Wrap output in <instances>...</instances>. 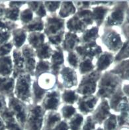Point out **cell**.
I'll list each match as a JSON object with an SVG mask.
<instances>
[{
    "mask_svg": "<svg viewBox=\"0 0 129 130\" xmlns=\"http://www.w3.org/2000/svg\"><path fill=\"white\" fill-rule=\"evenodd\" d=\"M95 125L96 123L93 120L91 116L89 115L87 116L85 120H84L81 130H95Z\"/></svg>",
    "mask_w": 129,
    "mask_h": 130,
    "instance_id": "cell-49",
    "label": "cell"
},
{
    "mask_svg": "<svg viewBox=\"0 0 129 130\" xmlns=\"http://www.w3.org/2000/svg\"><path fill=\"white\" fill-rule=\"evenodd\" d=\"M108 100L110 110L119 113L129 111V101L122 91V86Z\"/></svg>",
    "mask_w": 129,
    "mask_h": 130,
    "instance_id": "cell-13",
    "label": "cell"
},
{
    "mask_svg": "<svg viewBox=\"0 0 129 130\" xmlns=\"http://www.w3.org/2000/svg\"><path fill=\"white\" fill-rule=\"evenodd\" d=\"M80 60H81V58L76 51L68 53L67 61L69 64V67L72 69H75V70L78 69Z\"/></svg>",
    "mask_w": 129,
    "mask_h": 130,
    "instance_id": "cell-45",
    "label": "cell"
},
{
    "mask_svg": "<svg viewBox=\"0 0 129 130\" xmlns=\"http://www.w3.org/2000/svg\"><path fill=\"white\" fill-rule=\"evenodd\" d=\"M46 111L40 104L28 105V113L23 130H42Z\"/></svg>",
    "mask_w": 129,
    "mask_h": 130,
    "instance_id": "cell-6",
    "label": "cell"
},
{
    "mask_svg": "<svg viewBox=\"0 0 129 130\" xmlns=\"http://www.w3.org/2000/svg\"><path fill=\"white\" fill-rule=\"evenodd\" d=\"M80 95L76 90L65 89L61 92L62 102L65 104L73 105L76 104L80 98Z\"/></svg>",
    "mask_w": 129,
    "mask_h": 130,
    "instance_id": "cell-35",
    "label": "cell"
},
{
    "mask_svg": "<svg viewBox=\"0 0 129 130\" xmlns=\"http://www.w3.org/2000/svg\"><path fill=\"white\" fill-rule=\"evenodd\" d=\"M81 59L89 58L94 60L103 53L101 46L97 42L84 45H80L75 50Z\"/></svg>",
    "mask_w": 129,
    "mask_h": 130,
    "instance_id": "cell-14",
    "label": "cell"
},
{
    "mask_svg": "<svg viewBox=\"0 0 129 130\" xmlns=\"http://www.w3.org/2000/svg\"><path fill=\"white\" fill-rule=\"evenodd\" d=\"M116 130H129V125H122V126H119Z\"/></svg>",
    "mask_w": 129,
    "mask_h": 130,
    "instance_id": "cell-59",
    "label": "cell"
},
{
    "mask_svg": "<svg viewBox=\"0 0 129 130\" xmlns=\"http://www.w3.org/2000/svg\"><path fill=\"white\" fill-rule=\"evenodd\" d=\"M99 99L95 94L80 96L78 101L76 103L78 110L82 115H89L92 113L97 106Z\"/></svg>",
    "mask_w": 129,
    "mask_h": 130,
    "instance_id": "cell-16",
    "label": "cell"
},
{
    "mask_svg": "<svg viewBox=\"0 0 129 130\" xmlns=\"http://www.w3.org/2000/svg\"><path fill=\"white\" fill-rule=\"evenodd\" d=\"M27 32L22 27H18L11 31V42L15 48L20 49L27 39Z\"/></svg>",
    "mask_w": 129,
    "mask_h": 130,
    "instance_id": "cell-25",
    "label": "cell"
},
{
    "mask_svg": "<svg viewBox=\"0 0 129 130\" xmlns=\"http://www.w3.org/2000/svg\"><path fill=\"white\" fill-rule=\"evenodd\" d=\"M62 120V116L58 111H46L44 118L43 130H52Z\"/></svg>",
    "mask_w": 129,
    "mask_h": 130,
    "instance_id": "cell-26",
    "label": "cell"
},
{
    "mask_svg": "<svg viewBox=\"0 0 129 130\" xmlns=\"http://www.w3.org/2000/svg\"><path fill=\"white\" fill-rule=\"evenodd\" d=\"M115 55L109 51H104L97 58L95 64V70L101 73L105 72L114 62Z\"/></svg>",
    "mask_w": 129,
    "mask_h": 130,
    "instance_id": "cell-21",
    "label": "cell"
},
{
    "mask_svg": "<svg viewBox=\"0 0 129 130\" xmlns=\"http://www.w3.org/2000/svg\"><path fill=\"white\" fill-rule=\"evenodd\" d=\"M33 18H34V13L28 7L23 10H21L19 21L22 25V27L29 23L33 19Z\"/></svg>",
    "mask_w": 129,
    "mask_h": 130,
    "instance_id": "cell-43",
    "label": "cell"
},
{
    "mask_svg": "<svg viewBox=\"0 0 129 130\" xmlns=\"http://www.w3.org/2000/svg\"><path fill=\"white\" fill-rule=\"evenodd\" d=\"M75 7L78 11L91 9L93 6L92 2H73Z\"/></svg>",
    "mask_w": 129,
    "mask_h": 130,
    "instance_id": "cell-52",
    "label": "cell"
},
{
    "mask_svg": "<svg viewBox=\"0 0 129 130\" xmlns=\"http://www.w3.org/2000/svg\"><path fill=\"white\" fill-rule=\"evenodd\" d=\"M76 12L77 9L73 2H62L58 15L64 19L68 17L73 16Z\"/></svg>",
    "mask_w": 129,
    "mask_h": 130,
    "instance_id": "cell-32",
    "label": "cell"
},
{
    "mask_svg": "<svg viewBox=\"0 0 129 130\" xmlns=\"http://www.w3.org/2000/svg\"><path fill=\"white\" fill-rule=\"evenodd\" d=\"M7 108L16 118L17 122L23 129L28 113V105L17 99L14 96L7 98Z\"/></svg>",
    "mask_w": 129,
    "mask_h": 130,
    "instance_id": "cell-10",
    "label": "cell"
},
{
    "mask_svg": "<svg viewBox=\"0 0 129 130\" xmlns=\"http://www.w3.org/2000/svg\"><path fill=\"white\" fill-rule=\"evenodd\" d=\"M94 24L91 9L78 11L66 22V27L69 32L75 34H82L86 29Z\"/></svg>",
    "mask_w": 129,
    "mask_h": 130,
    "instance_id": "cell-3",
    "label": "cell"
},
{
    "mask_svg": "<svg viewBox=\"0 0 129 130\" xmlns=\"http://www.w3.org/2000/svg\"><path fill=\"white\" fill-rule=\"evenodd\" d=\"M21 9L15 8V7H6L4 13V17L9 20L17 23L19 21V15H20Z\"/></svg>",
    "mask_w": 129,
    "mask_h": 130,
    "instance_id": "cell-42",
    "label": "cell"
},
{
    "mask_svg": "<svg viewBox=\"0 0 129 130\" xmlns=\"http://www.w3.org/2000/svg\"><path fill=\"white\" fill-rule=\"evenodd\" d=\"M122 89L123 92L126 95V98H127L128 100L129 101V83L128 84H122Z\"/></svg>",
    "mask_w": 129,
    "mask_h": 130,
    "instance_id": "cell-56",
    "label": "cell"
},
{
    "mask_svg": "<svg viewBox=\"0 0 129 130\" xmlns=\"http://www.w3.org/2000/svg\"><path fill=\"white\" fill-rule=\"evenodd\" d=\"M122 82L117 74L110 70L103 72L97 84L95 96L99 99L109 100L122 86Z\"/></svg>",
    "mask_w": 129,
    "mask_h": 130,
    "instance_id": "cell-2",
    "label": "cell"
},
{
    "mask_svg": "<svg viewBox=\"0 0 129 130\" xmlns=\"http://www.w3.org/2000/svg\"><path fill=\"white\" fill-rule=\"evenodd\" d=\"M69 126H68V122L66 120H61L59 123H58L54 126V127L52 130H68Z\"/></svg>",
    "mask_w": 129,
    "mask_h": 130,
    "instance_id": "cell-54",
    "label": "cell"
},
{
    "mask_svg": "<svg viewBox=\"0 0 129 130\" xmlns=\"http://www.w3.org/2000/svg\"><path fill=\"white\" fill-rule=\"evenodd\" d=\"M44 90L42 89L35 79H32V104H41L46 93Z\"/></svg>",
    "mask_w": 129,
    "mask_h": 130,
    "instance_id": "cell-33",
    "label": "cell"
},
{
    "mask_svg": "<svg viewBox=\"0 0 129 130\" xmlns=\"http://www.w3.org/2000/svg\"><path fill=\"white\" fill-rule=\"evenodd\" d=\"M7 108V98L4 95L0 94V115Z\"/></svg>",
    "mask_w": 129,
    "mask_h": 130,
    "instance_id": "cell-53",
    "label": "cell"
},
{
    "mask_svg": "<svg viewBox=\"0 0 129 130\" xmlns=\"http://www.w3.org/2000/svg\"><path fill=\"white\" fill-rule=\"evenodd\" d=\"M45 39L46 35L43 32H32L28 33L27 41L28 45L35 50L46 42Z\"/></svg>",
    "mask_w": 129,
    "mask_h": 130,
    "instance_id": "cell-30",
    "label": "cell"
},
{
    "mask_svg": "<svg viewBox=\"0 0 129 130\" xmlns=\"http://www.w3.org/2000/svg\"><path fill=\"white\" fill-rule=\"evenodd\" d=\"M0 116L4 120L7 130H23L21 127L16 118L11 113V111L9 110L8 108L0 115Z\"/></svg>",
    "mask_w": 129,
    "mask_h": 130,
    "instance_id": "cell-28",
    "label": "cell"
},
{
    "mask_svg": "<svg viewBox=\"0 0 129 130\" xmlns=\"http://www.w3.org/2000/svg\"><path fill=\"white\" fill-rule=\"evenodd\" d=\"M111 113L109 100L101 99L91 116L96 124H103Z\"/></svg>",
    "mask_w": 129,
    "mask_h": 130,
    "instance_id": "cell-17",
    "label": "cell"
},
{
    "mask_svg": "<svg viewBox=\"0 0 129 130\" xmlns=\"http://www.w3.org/2000/svg\"><path fill=\"white\" fill-rule=\"evenodd\" d=\"M100 39L106 48L113 54L117 53L123 45L120 33L113 28H103V32Z\"/></svg>",
    "mask_w": 129,
    "mask_h": 130,
    "instance_id": "cell-9",
    "label": "cell"
},
{
    "mask_svg": "<svg viewBox=\"0 0 129 130\" xmlns=\"http://www.w3.org/2000/svg\"><path fill=\"white\" fill-rule=\"evenodd\" d=\"M62 2H44V5L46 11L50 14L56 13L59 10Z\"/></svg>",
    "mask_w": 129,
    "mask_h": 130,
    "instance_id": "cell-47",
    "label": "cell"
},
{
    "mask_svg": "<svg viewBox=\"0 0 129 130\" xmlns=\"http://www.w3.org/2000/svg\"><path fill=\"white\" fill-rule=\"evenodd\" d=\"M34 51L36 57L39 60H48V59H50L54 51V48L48 42H45Z\"/></svg>",
    "mask_w": 129,
    "mask_h": 130,
    "instance_id": "cell-31",
    "label": "cell"
},
{
    "mask_svg": "<svg viewBox=\"0 0 129 130\" xmlns=\"http://www.w3.org/2000/svg\"><path fill=\"white\" fill-rule=\"evenodd\" d=\"M21 51L25 60L26 73L34 77L36 65L37 62L36 60V57L35 51L28 44H25L21 48Z\"/></svg>",
    "mask_w": 129,
    "mask_h": 130,
    "instance_id": "cell-15",
    "label": "cell"
},
{
    "mask_svg": "<svg viewBox=\"0 0 129 130\" xmlns=\"http://www.w3.org/2000/svg\"><path fill=\"white\" fill-rule=\"evenodd\" d=\"M80 45V37L77 34L66 31L64 37L61 47L64 52L70 53L74 51L76 48Z\"/></svg>",
    "mask_w": 129,
    "mask_h": 130,
    "instance_id": "cell-22",
    "label": "cell"
},
{
    "mask_svg": "<svg viewBox=\"0 0 129 130\" xmlns=\"http://www.w3.org/2000/svg\"><path fill=\"white\" fill-rule=\"evenodd\" d=\"M44 27V21L43 18L39 17H34L31 22L23 26L22 28L25 29L27 33L32 32H43Z\"/></svg>",
    "mask_w": 129,
    "mask_h": 130,
    "instance_id": "cell-34",
    "label": "cell"
},
{
    "mask_svg": "<svg viewBox=\"0 0 129 130\" xmlns=\"http://www.w3.org/2000/svg\"><path fill=\"white\" fill-rule=\"evenodd\" d=\"M93 61L94 60L89 59V58L81 59L78 69L81 75H85L87 74L90 73L95 70V64L93 62Z\"/></svg>",
    "mask_w": 129,
    "mask_h": 130,
    "instance_id": "cell-37",
    "label": "cell"
},
{
    "mask_svg": "<svg viewBox=\"0 0 129 130\" xmlns=\"http://www.w3.org/2000/svg\"><path fill=\"white\" fill-rule=\"evenodd\" d=\"M32 78L29 74H23L15 78L14 96L27 105L32 104Z\"/></svg>",
    "mask_w": 129,
    "mask_h": 130,
    "instance_id": "cell-4",
    "label": "cell"
},
{
    "mask_svg": "<svg viewBox=\"0 0 129 130\" xmlns=\"http://www.w3.org/2000/svg\"><path fill=\"white\" fill-rule=\"evenodd\" d=\"M129 9L128 2H115V5L110 9L104 21V28H113V27L121 26L125 20Z\"/></svg>",
    "mask_w": 129,
    "mask_h": 130,
    "instance_id": "cell-5",
    "label": "cell"
},
{
    "mask_svg": "<svg viewBox=\"0 0 129 130\" xmlns=\"http://www.w3.org/2000/svg\"><path fill=\"white\" fill-rule=\"evenodd\" d=\"M121 32L126 40H129V9L126 13L124 22L121 25Z\"/></svg>",
    "mask_w": 129,
    "mask_h": 130,
    "instance_id": "cell-50",
    "label": "cell"
},
{
    "mask_svg": "<svg viewBox=\"0 0 129 130\" xmlns=\"http://www.w3.org/2000/svg\"><path fill=\"white\" fill-rule=\"evenodd\" d=\"M15 79L13 76L5 77L0 76V94L9 98L14 96Z\"/></svg>",
    "mask_w": 129,
    "mask_h": 130,
    "instance_id": "cell-23",
    "label": "cell"
},
{
    "mask_svg": "<svg viewBox=\"0 0 129 130\" xmlns=\"http://www.w3.org/2000/svg\"><path fill=\"white\" fill-rule=\"evenodd\" d=\"M48 72H51L50 62L48 60H39L36 62L33 78H36L42 74Z\"/></svg>",
    "mask_w": 129,
    "mask_h": 130,
    "instance_id": "cell-40",
    "label": "cell"
},
{
    "mask_svg": "<svg viewBox=\"0 0 129 130\" xmlns=\"http://www.w3.org/2000/svg\"><path fill=\"white\" fill-rule=\"evenodd\" d=\"M104 130H116L119 127L117 115L111 113L107 120L103 123Z\"/></svg>",
    "mask_w": 129,
    "mask_h": 130,
    "instance_id": "cell-44",
    "label": "cell"
},
{
    "mask_svg": "<svg viewBox=\"0 0 129 130\" xmlns=\"http://www.w3.org/2000/svg\"><path fill=\"white\" fill-rule=\"evenodd\" d=\"M66 21L56 13L50 14L46 17L44 21L43 32L48 40L51 45L56 46H61L66 31Z\"/></svg>",
    "mask_w": 129,
    "mask_h": 130,
    "instance_id": "cell-1",
    "label": "cell"
},
{
    "mask_svg": "<svg viewBox=\"0 0 129 130\" xmlns=\"http://www.w3.org/2000/svg\"><path fill=\"white\" fill-rule=\"evenodd\" d=\"M110 71L117 74L122 81L129 82V59L116 64L115 67Z\"/></svg>",
    "mask_w": 129,
    "mask_h": 130,
    "instance_id": "cell-29",
    "label": "cell"
},
{
    "mask_svg": "<svg viewBox=\"0 0 129 130\" xmlns=\"http://www.w3.org/2000/svg\"><path fill=\"white\" fill-rule=\"evenodd\" d=\"M6 7H7V5L4 4V2H0V18L4 17Z\"/></svg>",
    "mask_w": 129,
    "mask_h": 130,
    "instance_id": "cell-57",
    "label": "cell"
},
{
    "mask_svg": "<svg viewBox=\"0 0 129 130\" xmlns=\"http://www.w3.org/2000/svg\"><path fill=\"white\" fill-rule=\"evenodd\" d=\"M129 59V40L123 42V45L116 55H115L114 62L116 64Z\"/></svg>",
    "mask_w": 129,
    "mask_h": 130,
    "instance_id": "cell-38",
    "label": "cell"
},
{
    "mask_svg": "<svg viewBox=\"0 0 129 130\" xmlns=\"http://www.w3.org/2000/svg\"><path fill=\"white\" fill-rule=\"evenodd\" d=\"M13 65L11 55L0 57V76L5 77L12 76Z\"/></svg>",
    "mask_w": 129,
    "mask_h": 130,
    "instance_id": "cell-27",
    "label": "cell"
},
{
    "mask_svg": "<svg viewBox=\"0 0 129 130\" xmlns=\"http://www.w3.org/2000/svg\"><path fill=\"white\" fill-rule=\"evenodd\" d=\"M84 122L83 116L80 113H76L70 120L68 124L70 130H81Z\"/></svg>",
    "mask_w": 129,
    "mask_h": 130,
    "instance_id": "cell-39",
    "label": "cell"
},
{
    "mask_svg": "<svg viewBox=\"0 0 129 130\" xmlns=\"http://www.w3.org/2000/svg\"><path fill=\"white\" fill-rule=\"evenodd\" d=\"M64 53L61 46H56L54 48L52 55L50 58L51 72L55 76L58 75L60 71L64 67Z\"/></svg>",
    "mask_w": 129,
    "mask_h": 130,
    "instance_id": "cell-18",
    "label": "cell"
},
{
    "mask_svg": "<svg viewBox=\"0 0 129 130\" xmlns=\"http://www.w3.org/2000/svg\"><path fill=\"white\" fill-rule=\"evenodd\" d=\"M0 130H7L4 120L1 116H0Z\"/></svg>",
    "mask_w": 129,
    "mask_h": 130,
    "instance_id": "cell-58",
    "label": "cell"
},
{
    "mask_svg": "<svg viewBox=\"0 0 129 130\" xmlns=\"http://www.w3.org/2000/svg\"><path fill=\"white\" fill-rule=\"evenodd\" d=\"M25 4H27V2H8L7 7H15V8L21 9Z\"/></svg>",
    "mask_w": 129,
    "mask_h": 130,
    "instance_id": "cell-55",
    "label": "cell"
},
{
    "mask_svg": "<svg viewBox=\"0 0 129 130\" xmlns=\"http://www.w3.org/2000/svg\"><path fill=\"white\" fill-rule=\"evenodd\" d=\"M99 37V27L91 26L81 34V37H80V45L95 43Z\"/></svg>",
    "mask_w": 129,
    "mask_h": 130,
    "instance_id": "cell-24",
    "label": "cell"
},
{
    "mask_svg": "<svg viewBox=\"0 0 129 130\" xmlns=\"http://www.w3.org/2000/svg\"><path fill=\"white\" fill-rule=\"evenodd\" d=\"M27 4V7L35 14L36 17L43 18L47 16V11L44 7V2H28Z\"/></svg>",
    "mask_w": 129,
    "mask_h": 130,
    "instance_id": "cell-36",
    "label": "cell"
},
{
    "mask_svg": "<svg viewBox=\"0 0 129 130\" xmlns=\"http://www.w3.org/2000/svg\"><path fill=\"white\" fill-rule=\"evenodd\" d=\"M12 59H13V71L12 76L15 79L19 76L26 73L25 64L23 56L21 51L18 48H13L11 53Z\"/></svg>",
    "mask_w": 129,
    "mask_h": 130,
    "instance_id": "cell-19",
    "label": "cell"
},
{
    "mask_svg": "<svg viewBox=\"0 0 129 130\" xmlns=\"http://www.w3.org/2000/svg\"><path fill=\"white\" fill-rule=\"evenodd\" d=\"M18 23L6 19L4 17L0 18V29L7 30L11 32L13 30L17 29L19 27Z\"/></svg>",
    "mask_w": 129,
    "mask_h": 130,
    "instance_id": "cell-46",
    "label": "cell"
},
{
    "mask_svg": "<svg viewBox=\"0 0 129 130\" xmlns=\"http://www.w3.org/2000/svg\"><path fill=\"white\" fill-rule=\"evenodd\" d=\"M61 103V91L56 88L48 91L40 105L46 112L50 111H57Z\"/></svg>",
    "mask_w": 129,
    "mask_h": 130,
    "instance_id": "cell-12",
    "label": "cell"
},
{
    "mask_svg": "<svg viewBox=\"0 0 129 130\" xmlns=\"http://www.w3.org/2000/svg\"><path fill=\"white\" fill-rule=\"evenodd\" d=\"M38 85L42 89L48 92L56 88L57 85V76L51 72L43 73L36 78H34Z\"/></svg>",
    "mask_w": 129,
    "mask_h": 130,
    "instance_id": "cell-20",
    "label": "cell"
},
{
    "mask_svg": "<svg viewBox=\"0 0 129 130\" xmlns=\"http://www.w3.org/2000/svg\"><path fill=\"white\" fill-rule=\"evenodd\" d=\"M101 74V72L95 70L93 72L82 76V79L76 89V92L80 96L95 94Z\"/></svg>",
    "mask_w": 129,
    "mask_h": 130,
    "instance_id": "cell-7",
    "label": "cell"
},
{
    "mask_svg": "<svg viewBox=\"0 0 129 130\" xmlns=\"http://www.w3.org/2000/svg\"><path fill=\"white\" fill-rule=\"evenodd\" d=\"M11 40V32L0 29V45H4Z\"/></svg>",
    "mask_w": 129,
    "mask_h": 130,
    "instance_id": "cell-51",
    "label": "cell"
},
{
    "mask_svg": "<svg viewBox=\"0 0 129 130\" xmlns=\"http://www.w3.org/2000/svg\"><path fill=\"white\" fill-rule=\"evenodd\" d=\"M78 77L76 70L70 67H64L57 76L56 88L59 90L71 89L78 85Z\"/></svg>",
    "mask_w": 129,
    "mask_h": 130,
    "instance_id": "cell-8",
    "label": "cell"
},
{
    "mask_svg": "<svg viewBox=\"0 0 129 130\" xmlns=\"http://www.w3.org/2000/svg\"><path fill=\"white\" fill-rule=\"evenodd\" d=\"M13 48L14 46L12 43L11 40L4 45H0V57L11 55Z\"/></svg>",
    "mask_w": 129,
    "mask_h": 130,
    "instance_id": "cell-48",
    "label": "cell"
},
{
    "mask_svg": "<svg viewBox=\"0 0 129 130\" xmlns=\"http://www.w3.org/2000/svg\"><path fill=\"white\" fill-rule=\"evenodd\" d=\"M77 113V108L73 105L64 104L60 110V115L64 120H70Z\"/></svg>",
    "mask_w": 129,
    "mask_h": 130,
    "instance_id": "cell-41",
    "label": "cell"
},
{
    "mask_svg": "<svg viewBox=\"0 0 129 130\" xmlns=\"http://www.w3.org/2000/svg\"><path fill=\"white\" fill-rule=\"evenodd\" d=\"M95 130H104V129L103 127H99L98 128H97Z\"/></svg>",
    "mask_w": 129,
    "mask_h": 130,
    "instance_id": "cell-60",
    "label": "cell"
},
{
    "mask_svg": "<svg viewBox=\"0 0 129 130\" xmlns=\"http://www.w3.org/2000/svg\"><path fill=\"white\" fill-rule=\"evenodd\" d=\"M115 4V2H92V5H95L92 7V17L95 26L100 27L103 25L110 9Z\"/></svg>",
    "mask_w": 129,
    "mask_h": 130,
    "instance_id": "cell-11",
    "label": "cell"
}]
</instances>
